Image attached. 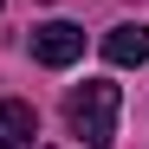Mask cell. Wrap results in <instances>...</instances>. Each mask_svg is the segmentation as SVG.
I'll return each instance as SVG.
<instances>
[{
  "label": "cell",
  "instance_id": "obj_2",
  "mask_svg": "<svg viewBox=\"0 0 149 149\" xmlns=\"http://www.w3.org/2000/svg\"><path fill=\"white\" fill-rule=\"evenodd\" d=\"M33 58L52 65V71L78 65V58H84V26H71V19H45V26H33Z\"/></svg>",
  "mask_w": 149,
  "mask_h": 149
},
{
  "label": "cell",
  "instance_id": "obj_1",
  "mask_svg": "<svg viewBox=\"0 0 149 149\" xmlns=\"http://www.w3.org/2000/svg\"><path fill=\"white\" fill-rule=\"evenodd\" d=\"M117 84H104V78H84L78 91L65 97V123H71V136H84L91 149H104L110 136H117Z\"/></svg>",
  "mask_w": 149,
  "mask_h": 149
},
{
  "label": "cell",
  "instance_id": "obj_4",
  "mask_svg": "<svg viewBox=\"0 0 149 149\" xmlns=\"http://www.w3.org/2000/svg\"><path fill=\"white\" fill-rule=\"evenodd\" d=\"M104 58L110 65H149V26H110L104 33Z\"/></svg>",
  "mask_w": 149,
  "mask_h": 149
},
{
  "label": "cell",
  "instance_id": "obj_3",
  "mask_svg": "<svg viewBox=\"0 0 149 149\" xmlns=\"http://www.w3.org/2000/svg\"><path fill=\"white\" fill-rule=\"evenodd\" d=\"M33 136H39V117H33V104L7 97V104H0V149H33Z\"/></svg>",
  "mask_w": 149,
  "mask_h": 149
}]
</instances>
